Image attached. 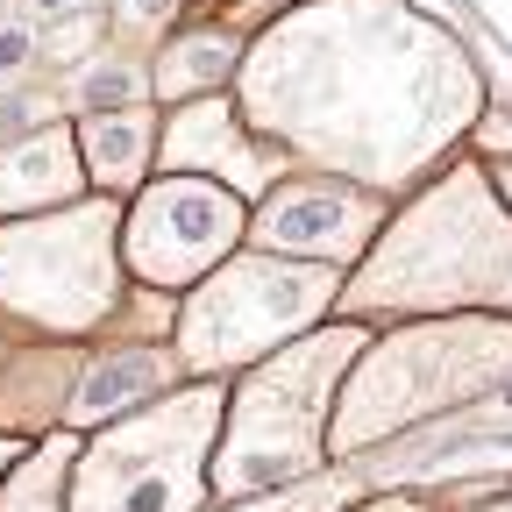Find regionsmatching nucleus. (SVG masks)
I'll return each mask as SVG.
<instances>
[{"label": "nucleus", "mask_w": 512, "mask_h": 512, "mask_svg": "<svg viewBox=\"0 0 512 512\" xmlns=\"http://www.w3.org/2000/svg\"><path fill=\"white\" fill-rule=\"evenodd\" d=\"M356 512H441L427 491H384V498H363Z\"/></svg>", "instance_id": "20"}, {"label": "nucleus", "mask_w": 512, "mask_h": 512, "mask_svg": "<svg viewBox=\"0 0 512 512\" xmlns=\"http://www.w3.org/2000/svg\"><path fill=\"white\" fill-rule=\"evenodd\" d=\"M15 456H22V434H0V470H8Z\"/></svg>", "instance_id": "22"}, {"label": "nucleus", "mask_w": 512, "mask_h": 512, "mask_svg": "<svg viewBox=\"0 0 512 512\" xmlns=\"http://www.w3.org/2000/svg\"><path fill=\"white\" fill-rule=\"evenodd\" d=\"M79 427H43L22 441V456L0 470V512H64V477H72Z\"/></svg>", "instance_id": "15"}, {"label": "nucleus", "mask_w": 512, "mask_h": 512, "mask_svg": "<svg viewBox=\"0 0 512 512\" xmlns=\"http://www.w3.org/2000/svg\"><path fill=\"white\" fill-rule=\"evenodd\" d=\"M228 93L285 164L377 192L427 178L484 114L463 36L413 0H299L242 36Z\"/></svg>", "instance_id": "1"}, {"label": "nucleus", "mask_w": 512, "mask_h": 512, "mask_svg": "<svg viewBox=\"0 0 512 512\" xmlns=\"http://www.w3.org/2000/svg\"><path fill=\"white\" fill-rule=\"evenodd\" d=\"M157 171H200V178H221L228 192H242V200H256L292 164L242 121L235 93L221 86V93H200V100L157 107Z\"/></svg>", "instance_id": "10"}, {"label": "nucleus", "mask_w": 512, "mask_h": 512, "mask_svg": "<svg viewBox=\"0 0 512 512\" xmlns=\"http://www.w3.org/2000/svg\"><path fill=\"white\" fill-rule=\"evenodd\" d=\"M484 171H491V192L512 207V150H505V157H484Z\"/></svg>", "instance_id": "21"}, {"label": "nucleus", "mask_w": 512, "mask_h": 512, "mask_svg": "<svg viewBox=\"0 0 512 512\" xmlns=\"http://www.w3.org/2000/svg\"><path fill=\"white\" fill-rule=\"evenodd\" d=\"M43 50V29L15 8V15H0V86H22L29 79V64Z\"/></svg>", "instance_id": "18"}, {"label": "nucleus", "mask_w": 512, "mask_h": 512, "mask_svg": "<svg viewBox=\"0 0 512 512\" xmlns=\"http://www.w3.org/2000/svg\"><path fill=\"white\" fill-rule=\"evenodd\" d=\"M128 306L121 200L79 192L64 207L0 221V320L57 342H100Z\"/></svg>", "instance_id": "6"}, {"label": "nucleus", "mask_w": 512, "mask_h": 512, "mask_svg": "<svg viewBox=\"0 0 512 512\" xmlns=\"http://www.w3.org/2000/svg\"><path fill=\"white\" fill-rule=\"evenodd\" d=\"M512 384V320L505 313H406L370 328L349 356L328 406V456L349 463L363 448L498 399Z\"/></svg>", "instance_id": "3"}, {"label": "nucleus", "mask_w": 512, "mask_h": 512, "mask_svg": "<svg viewBox=\"0 0 512 512\" xmlns=\"http://www.w3.org/2000/svg\"><path fill=\"white\" fill-rule=\"evenodd\" d=\"M29 22H64V15H93L100 0H15Z\"/></svg>", "instance_id": "19"}, {"label": "nucleus", "mask_w": 512, "mask_h": 512, "mask_svg": "<svg viewBox=\"0 0 512 512\" xmlns=\"http://www.w3.org/2000/svg\"><path fill=\"white\" fill-rule=\"evenodd\" d=\"M178 377H185V370H178V356H171L164 335H121V342H100V349L86 342L57 427H79V434H86V427H100V420H114V413H128V406L157 399L164 384H178Z\"/></svg>", "instance_id": "11"}, {"label": "nucleus", "mask_w": 512, "mask_h": 512, "mask_svg": "<svg viewBox=\"0 0 512 512\" xmlns=\"http://www.w3.org/2000/svg\"><path fill=\"white\" fill-rule=\"evenodd\" d=\"M72 143H79V164H86V192H114V200H128V192L157 171V100L86 107L72 121Z\"/></svg>", "instance_id": "12"}, {"label": "nucleus", "mask_w": 512, "mask_h": 512, "mask_svg": "<svg viewBox=\"0 0 512 512\" xmlns=\"http://www.w3.org/2000/svg\"><path fill=\"white\" fill-rule=\"evenodd\" d=\"M477 512H512V484H505V491H498L491 505H477Z\"/></svg>", "instance_id": "23"}, {"label": "nucleus", "mask_w": 512, "mask_h": 512, "mask_svg": "<svg viewBox=\"0 0 512 512\" xmlns=\"http://www.w3.org/2000/svg\"><path fill=\"white\" fill-rule=\"evenodd\" d=\"M221 406L228 377H178L157 399L86 427L64 477V512H207Z\"/></svg>", "instance_id": "5"}, {"label": "nucleus", "mask_w": 512, "mask_h": 512, "mask_svg": "<svg viewBox=\"0 0 512 512\" xmlns=\"http://www.w3.org/2000/svg\"><path fill=\"white\" fill-rule=\"evenodd\" d=\"M363 342H370V320L328 313L306 335L278 342L271 356H256L228 377L221 434H214V456H207V498L214 505L264 498V491L328 463V406H335V384Z\"/></svg>", "instance_id": "4"}, {"label": "nucleus", "mask_w": 512, "mask_h": 512, "mask_svg": "<svg viewBox=\"0 0 512 512\" xmlns=\"http://www.w3.org/2000/svg\"><path fill=\"white\" fill-rule=\"evenodd\" d=\"M249 200L200 171H150L121 200V271L136 292H185L242 242Z\"/></svg>", "instance_id": "8"}, {"label": "nucleus", "mask_w": 512, "mask_h": 512, "mask_svg": "<svg viewBox=\"0 0 512 512\" xmlns=\"http://www.w3.org/2000/svg\"><path fill=\"white\" fill-rule=\"evenodd\" d=\"M100 15L121 29V36H164L171 22H185V0H100Z\"/></svg>", "instance_id": "17"}, {"label": "nucleus", "mask_w": 512, "mask_h": 512, "mask_svg": "<svg viewBox=\"0 0 512 512\" xmlns=\"http://www.w3.org/2000/svg\"><path fill=\"white\" fill-rule=\"evenodd\" d=\"M64 93H72V107L86 114V107H128V100H150V79L136 72V64L107 57V50H86Z\"/></svg>", "instance_id": "16"}, {"label": "nucleus", "mask_w": 512, "mask_h": 512, "mask_svg": "<svg viewBox=\"0 0 512 512\" xmlns=\"http://www.w3.org/2000/svg\"><path fill=\"white\" fill-rule=\"evenodd\" d=\"M242 64V36L228 22H171L157 43H150V100L171 107V100H200V93H221Z\"/></svg>", "instance_id": "14"}, {"label": "nucleus", "mask_w": 512, "mask_h": 512, "mask_svg": "<svg viewBox=\"0 0 512 512\" xmlns=\"http://www.w3.org/2000/svg\"><path fill=\"white\" fill-rule=\"evenodd\" d=\"M342 320H406V313H505L512 320V207L491 192L484 157L463 143L427 178H413L370 249L335 285Z\"/></svg>", "instance_id": "2"}, {"label": "nucleus", "mask_w": 512, "mask_h": 512, "mask_svg": "<svg viewBox=\"0 0 512 512\" xmlns=\"http://www.w3.org/2000/svg\"><path fill=\"white\" fill-rule=\"evenodd\" d=\"M86 192V164L72 143V121H43L29 136L0 143V221L8 214H36V207H64Z\"/></svg>", "instance_id": "13"}, {"label": "nucleus", "mask_w": 512, "mask_h": 512, "mask_svg": "<svg viewBox=\"0 0 512 512\" xmlns=\"http://www.w3.org/2000/svg\"><path fill=\"white\" fill-rule=\"evenodd\" d=\"M335 264H306V256L249 249L235 242L214 271H200L185 292H171V356L185 377H235L242 363L271 356L278 342L306 335L313 320L335 313Z\"/></svg>", "instance_id": "7"}, {"label": "nucleus", "mask_w": 512, "mask_h": 512, "mask_svg": "<svg viewBox=\"0 0 512 512\" xmlns=\"http://www.w3.org/2000/svg\"><path fill=\"white\" fill-rule=\"evenodd\" d=\"M399 192L356 185L342 171H278L264 192L249 200L242 242L249 249H278V256H306V264H335L349 271L370 249V235L384 228Z\"/></svg>", "instance_id": "9"}]
</instances>
